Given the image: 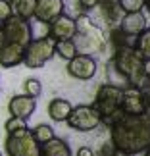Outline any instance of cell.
Segmentation results:
<instances>
[{"instance_id": "17", "label": "cell", "mask_w": 150, "mask_h": 156, "mask_svg": "<svg viewBox=\"0 0 150 156\" xmlns=\"http://www.w3.org/2000/svg\"><path fill=\"white\" fill-rule=\"evenodd\" d=\"M12 6V16H17L21 20H31L35 16L37 0H10Z\"/></svg>"}, {"instance_id": "23", "label": "cell", "mask_w": 150, "mask_h": 156, "mask_svg": "<svg viewBox=\"0 0 150 156\" xmlns=\"http://www.w3.org/2000/svg\"><path fill=\"white\" fill-rule=\"evenodd\" d=\"M23 127H27L25 119H21V118H16V116H10L8 119H6V123H4L6 135L14 133V131H17V129H23Z\"/></svg>"}, {"instance_id": "32", "label": "cell", "mask_w": 150, "mask_h": 156, "mask_svg": "<svg viewBox=\"0 0 150 156\" xmlns=\"http://www.w3.org/2000/svg\"><path fill=\"white\" fill-rule=\"evenodd\" d=\"M0 156H2V152H0Z\"/></svg>"}, {"instance_id": "21", "label": "cell", "mask_w": 150, "mask_h": 156, "mask_svg": "<svg viewBox=\"0 0 150 156\" xmlns=\"http://www.w3.org/2000/svg\"><path fill=\"white\" fill-rule=\"evenodd\" d=\"M117 4L123 10V14H129V12H142L146 0H117Z\"/></svg>"}, {"instance_id": "2", "label": "cell", "mask_w": 150, "mask_h": 156, "mask_svg": "<svg viewBox=\"0 0 150 156\" xmlns=\"http://www.w3.org/2000/svg\"><path fill=\"white\" fill-rule=\"evenodd\" d=\"M110 64L116 68V71L119 75H123L125 79L129 81V85H135V87L142 89L145 93H148L150 77L145 75V68H142V66H145V60L135 50V46L125 44V46L116 48V54H113Z\"/></svg>"}, {"instance_id": "12", "label": "cell", "mask_w": 150, "mask_h": 156, "mask_svg": "<svg viewBox=\"0 0 150 156\" xmlns=\"http://www.w3.org/2000/svg\"><path fill=\"white\" fill-rule=\"evenodd\" d=\"M62 14H64V0H37V8H35L33 17L48 25Z\"/></svg>"}, {"instance_id": "18", "label": "cell", "mask_w": 150, "mask_h": 156, "mask_svg": "<svg viewBox=\"0 0 150 156\" xmlns=\"http://www.w3.org/2000/svg\"><path fill=\"white\" fill-rule=\"evenodd\" d=\"M54 50H56V54L62 60H65V62H69V60H73L77 54V46L73 43V39L71 41H56V46H54Z\"/></svg>"}, {"instance_id": "3", "label": "cell", "mask_w": 150, "mask_h": 156, "mask_svg": "<svg viewBox=\"0 0 150 156\" xmlns=\"http://www.w3.org/2000/svg\"><path fill=\"white\" fill-rule=\"evenodd\" d=\"M121 100H123V87L106 83V85L98 87L96 94H94V100H92V106L100 114L102 122L112 123L113 119H117L123 114Z\"/></svg>"}, {"instance_id": "15", "label": "cell", "mask_w": 150, "mask_h": 156, "mask_svg": "<svg viewBox=\"0 0 150 156\" xmlns=\"http://www.w3.org/2000/svg\"><path fill=\"white\" fill-rule=\"evenodd\" d=\"M39 156H71V148L64 139L52 137L39 147Z\"/></svg>"}, {"instance_id": "10", "label": "cell", "mask_w": 150, "mask_h": 156, "mask_svg": "<svg viewBox=\"0 0 150 156\" xmlns=\"http://www.w3.org/2000/svg\"><path fill=\"white\" fill-rule=\"evenodd\" d=\"M77 33V21L75 17H69L62 14L60 17H56L52 23H48V37H52L54 41H71Z\"/></svg>"}, {"instance_id": "31", "label": "cell", "mask_w": 150, "mask_h": 156, "mask_svg": "<svg viewBox=\"0 0 150 156\" xmlns=\"http://www.w3.org/2000/svg\"><path fill=\"white\" fill-rule=\"evenodd\" d=\"M33 156H39V154H33Z\"/></svg>"}, {"instance_id": "13", "label": "cell", "mask_w": 150, "mask_h": 156, "mask_svg": "<svg viewBox=\"0 0 150 156\" xmlns=\"http://www.w3.org/2000/svg\"><path fill=\"white\" fill-rule=\"evenodd\" d=\"M145 29H146V17L142 12H129V14H123V17L119 20V31L125 37H137Z\"/></svg>"}, {"instance_id": "11", "label": "cell", "mask_w": 150, "mask_h": 156, "mask_svg": "<svg viewBox=\"0 0 150 156\" xmlns=\"http://www.w3.org/2000/svg\"><path fill=\"white\" fill-rule=\"evenodd\" d=\"M35 110H37V98L29 97V94H16V97H12L10 102H8L10 116L21 118V119H25V122L33 116Z\"/></svg>"}, {"instance_id": "26", "label": "cell", "mask_w": 150, "mask_h": 156, "mask_svg": "<svg viewBox=\"0 0 150 156\" xmlns=\"http://www.w3.org/2000/svg\"><path fill=\"white\" fill-rule=\"evenodd\" d=\"M77 156H94V152H92V148H89V147H81L79 151H77Z\"/></svg>"}, {"instance_id": "22", "label": "cell", "mask_w": 150, "mask_h": 156, "mask_svg": "<svg viewBox=\"0 0 150 156\" xmlns=\"http://www.w3.org/2000/svg\"><path fill=\"white\" fill-rule=\"evenodd\" d=\"M23 89H25V94H29V97H35V98H37L39 94L43 93V85H40V81L35 79V77H27Z\"/></svg>"}, {"instance_id": "25", "label": "cell", "mask_w": 150, "mask_h": 156, "mask_svg": "<svg viewBox=\"0 0 150 156\" xmlns=\"http://www.w3.org/2000/svg\"><path fill=\"white\" fill-rule=\"evenodd\" d=\"M77 2H79V10L89 12V10L96 8V6L100 4V0H77Z\"/></svg>"}, {"instance_id": "28", "label": "cell", "mask_w": 150, "mask_h": 156, "mask_svg": "<svg viewBox=\"0 0 150 156\" xmlns=\"http://www.w3.org/2000/svg\"><path fill=\"white\" fill-rule=\"evenodd\" d=\"M145 116L148 118V122H150V100H148V108H146V112H145Z\"/></svg>"}, {"instance_id": "6", "label": "cell", "mask_w": 150, "mask_h": 156, "mask_svg": "<svg viewBox=\"0 0 150 156\" xmlns=\"http://www.w3.org/2000/svg\"><path fill=\"white\" fill-rule=\"evenodd\" d=\"M0 41L14 43L19 46H25L33 41V29L29 20H21L17 16H10L2 25H0Z\"/></svg>"}, {"instance_id": "20", "label": "cell", "mask_w": 150, "mask_h": 156, "mask_svg": "<svg viewBox=\"0 0 150 156\" xmlns=\"http://www.w3.org/2000/svg\"><path fill=\"white\" fill-rule=\"evenodd\" d=\"M31 133L35 137V141H37L39 145H43V143L50 141L54 137V129L50 127V125H46V123H39L35 129H31Z\"/></svg>"}, {"instance_id": "9", "label": "cell", "mask_w": 150, "mask_h": 156, "mask_svg": "<svg viewBox=\"0 0 150 156\" xmlns=\"http://www.w3.org/2000/svg\"><path fill=\"white\" fill-rule=\"evenodd\" d=\"M68 73L79 81L92 79L96 75V60L89 54H77L73 60L68 62Z\"/></svg>"}, {"instance_id": "27", "label": "cell", "mask_w": 150, "mask_h": 156, "mask_svg": "<svg viewBox=\"0 0 150 156\" xmlns=\"http://www.w3.org/2000/svg\"><path fill=\"white\" fill-rule=\"evenodd\" d=\"M142 68H145V75L150 77V60H145V66H142Z\"/></svg>"}, {"instance_id": "24", "label": "cell", "mask_w": 150, "mask_h": 156, "mask_svg": "<svg viewBox=\"0 0 150 156\" xmlns=\"http://www.w3.org/2000/svg\"><path fill=\"white\" fill-rule=\"evenodd\" d=\"M12 16V6H10V0H0V25Z\"/></svg>"}, {"instance_id": "1", "label": "cell", "mask_w": 150, "mask_h": 156, "mask_svg": "<svg viewBox=\"0 0 150 156\" xmlns=\"http://www.w3.org/2000/svg\"><path fill=\"white\" fill-rule=\"evenodd\" d=\"M110 143L119 154L135 156L150 147V122L142 116L121 114L110 123Z\"/></svg>"}, {"instance_id": "29", "label": "cell", "mask_w": 150, "mask_h": 156, "mask_svg": "<svg viewBox=\"0 0 150 156\" xmlns=\"http://www.w3.org/2000/svg\"><path fill=\"white\" fill-rule=\"evenodd\" d=\"M145 8H146V10L150 12V0H146V4H145Z\"/></svg>"}, {"instance_id": "16", "label": "cell", "mask_w": 150, "mask_h": 156, "mask_svg": "<svg viewBox=\"0 0 150 156\" xmlns=\"http://www.w3.org/2000/svg\"><path fill=\"white\" fill-rule=\"evenodd\" d=\"M71 102L65 98H52L48 102V116L54 122H65L68 116L71 114Z\"/></svg>"}, {"instance_id": "4", "label": "cell", "mask_w": 150, "mask_h": 156, "mask_svg": "<svg viewBox=\"0 0 150 156\" xmlns=\"http://www.w3.org/2000/svg\"><path fill=\"white\" fill-rule=\"evenodd\" d=\"M75 21H77V33L73 37V43L77 46V52L91 56L92 52L104 48V35H102L100 27L92 23L91 17L83 14Z\"/></svg>"}, {"instance_id": "7", "label": "cell", "mask_w": 150, "mask_h": 156, "mask_svg": "<svg viewBox=\"0 0 150 156\" xmlns=\"http://www.w3.org/2000/svg\"><path fill=\"white\" fill-rule=\"evenodd\" d=\"M65 122H68V125L71 129L87 133V131H92V129L98 127L102 123V118H100V114L94 110L92 104H79V106L71 108V114L68 116Z\"/></svg>"}, {"instance_id": "19", "label": "cell", "mask_w": 150, "mask_h": 156, "mask_svg": "<svg viewBox=\"0 0 150 156\" xmlns=\"http://www.w3.org/2000/svg\"><path fill=\"white\" fill-rule=\"evenodd\" d=\"M135 50L142 56V60H150V27L135 37Z\"/></svg>"}, {"instance_id": "30", "label": "cell", "mask_w": 150, "mask_h": 156, "mask_svg": "<svg viewBox=\"0 0 150 156\" xmlns=\"http://www.w3.org/2000/svg\"><path fill=\"white\" fill-rule=\"evenodd\" d=\"M145 156H150V147H148L146 151H145Z\"/></svg>"}, {"instance_id": "8", "label": "cell", "mask_w": 150, "mask_h": 156, "mask_svg": "<svg viewBox=\"0 0 150 156\" xmlns=\"http://www.w3.org/2000/svg\"><path fill=\"white\" fill-rule=\"evenodd\" d=\"M150 97L142 91V89L135 85L123 87V100H121V112L129 114V116H142L148 108Z\"/></svg>"}, {"instance_id": "14", "label": "cell", "mask_w": 150, "mask_h": 156, "mask_svg": "<svg viewBox=\"0 0 150 156\" xmlns=\"http://www.w3.org/2000/svg\"><path fill=\"white\" fill-rule=\"evenodd\" d=\"M23 52H25V48L19 44L0 41V66L2 68H14V66L23 64Z\"/></svg>"}, {"instance_id": "5", "label": "cell", "mask_w": 150, "mask_h": 156, "mask_svg": "<svg viewBox=\"0 0 150 156\" xmlns=\"http://www.w3.org/2000/svg\"><path fill=\"white\" fill-rule=\"evenodd\" d=\"M54 46H56V41L52 37H40V39H33L31 43L25 46V52H23V64L31 69L43 68L54 58Z\"/></svg>"}]
</instances>
